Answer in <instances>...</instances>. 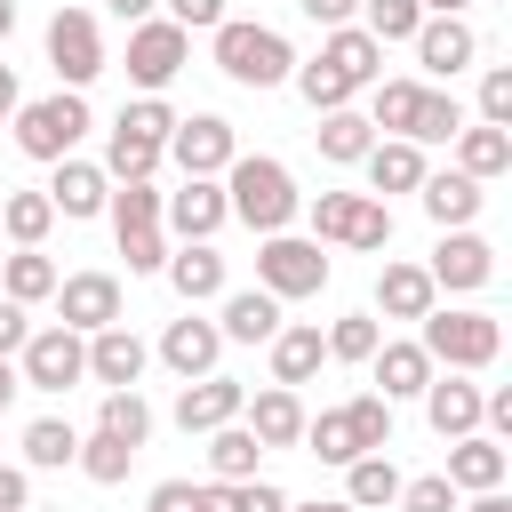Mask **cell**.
Listing matches in <instances>:
<instances>
[{
    "mask_svg": "<svg viewBox=\"0 0 512 512\" xmlns=\"http://www.w3.org/2000/svg\"><path fill=\"white\" fill-rule=\"evenodd\" d=\"M224 208H232L248 232H288L296 208H304V192H296L288 160H272V152H232V168H224Z\"/></svg>",
    "mask_w": 512,
    "mask_h": 512,
    "instance_id": "6da1fadb",
    "label": "cell"
},
{
    "mask_svg": "<svg viewBox=\"0 0 512 512\" xmlns=\"http://www.w3.org/2000/svg\"><path fill=\"white\" fill-rule=\"evenodd\" d=\"M416 328H424L416 344H424V360H432V368H464V376H472V368H488V360L504 352V320H496V312L432 304V312H424Z\"/></svg>",
    "mask_w": 512,
    "mask_h": 512,
    "instance_id": "7a4b0ae2",
    "label": "cell"
},
{
    "mask_svg": "<svg viewBox=\"0 0 512 512\" xmlns=\"http://www.w3.org/2000/svg\"><path fill=\"white\" fill-rule=\"evenodd\" d=\"M216 72L240 80V88H280V80L296 72V48H288L272 24H240V16H224V24H216Z\"/></svg>",
    "mask_w": 512,
    "mask_h": 512,
    "instance_id": "3957f363",
    "label": "cell"
},
{
    "mask_svg": "<svg viewBox=\"0 0 512 512\" xmlns=\"http://www.w3.org/2000/svg\"><path fill=\"white\" fill-rule=\"evenodd\" d=\"M80 136H88V96L80 88H56V96L16 104V152L24 160H72Z\"/></svg>",
    "mask_w": 512,
    "mask_h": 512,
    "instance_id": "277c9868",
    "label": "cell"
},
{
    "mask_svg": "<svg viewBox=\"0 0 512 512\" xmlns=\"http://www.w3.org/2000/svg\"><path fill=\"white\" fill-rule=\"evenodd\" d=\"M256 288H264V296H280V304L320 296V288H328V256H320V240L264 232V240H256Z\"/></svg>",
    "mask_w": 512,
    "mask_h": 512,
    "instance_id": "5b68a950",
    "label": "cell"
},
{
    "mask_svg": "<svg viewBox=\"0 0 512 512\" xmlns=\"http://www.w3.org/2000/svg\"><path fill=\"white\" fill-rule=\"evenodd\" d=\"M312 240L336 248H392V208L376 192H320L312 200Z\"/></svg>",
    "mask_w": 512,
    "mask_h": 512,
    "instance_id": "8992f818",
    "label": "cell"
},
{
    "mask_svg": "<svg viewBox=\"0 0 512 512\" xmlns=\"http://www.w3.org/2000/svg\"><path fill=\"white\" fill-rule=\"evenodd\" d=\"M16 376L32 384V392H72L80 376H88V336L80 328H32L24 344H16Z\"/></svg>",
    "mask_w": 512,
    "mask_h": 512,
    "instance_id": "52a82bcc",
    "label": "cell"
},
{
    "mask_svg": "<svg viewBox=\"0 0 512 512\" xmlns=\"http://www.w3.org/2000/svg\"><path fill=\"white\" fill-rule=\"evenodd\" d=\"M184 56H192V32H184V24H168V16L128 24V80H136L144 96H160V88L184 72Z\"/></svg>",
    "mask_w": 512,
    "mask_h": 512,
    "instance_id": "ba28073f",
    "label": "cell"
},
{
    "mask_svg": "<svg viewBox=\"0 0 512 512\" xmlns=\"http://www.w3.org/2000/svg\"><path fill=\"white\" fill-rule=\"evenodd\" d=\"M48 64H56V88H88L104 72V32L88 8H56L48 16Z\"/></svg>",
    "mask_w": 512,
    "mask_h": 512,
    "instance_id": "9c48e42d",
    "label": "cell"
},
{
    "mask_svg": "<svg viewBox=\"0 0 512 512\" xmlns=\"http://www.w3.org/2000/svg\"><path fill=\"white\" fill-rule=\"evenodd\" d=\"M168 152H176V168H184V176H224V168H232V152H240V136H232V120H224V112H192V120H176V128H168Z\"/></svg>",
    "mask_w": 512,
    "mask_h": 512,
    "instance_id": "30bf717a",
    "label": "cell"
},
{
    "mask_svg": "<svg viewBox=\"0 0 512 512\" xmlns=\"http://www.w3.org/2000/svg\"><path fill=\"white\" fill-rule=\"evenodd\" d=\"M224 176H184V192H160V224L176 240H216L224 232Z\"/></svg>",
    "mask_w": 512,
    "mask_h": 512,
    "instance_id": "8fae6325",
    "label": "cell"
},
{
    "mask_svg": "<svg viewBox=\"0 0 512 512\" xmlns=\"http://www.w3.org/2000/svg\"><path fill=\"white\" fill-rule=\"evenodd\" d=\"M56 320L80 328V336L112 328V320H120V280H112V272H72V280H56Z\"/></svg>",
    "mask_w": 512,
    "mask_h": 512,
    "instance_id": "7c38bea8",
    "label": "cell"
},
{
    "mask_svg": "<svg viewBox=\"0 0 512 512\" xmlns=\"http://www.w3.org/2000/svg\"><path fill=\"white\" fill-rule=\"evenodd\" d=\"M424 272H432V288H488V280H496V248L456 224V232H440V248H432Z\"/></svg>",
    "mask_w": 512,
    "mask_h": 512,
    "instance_id": "4fadbf2b",
    "label": "cell"
},
{
    "mask_svg": "<svg viewBox=\"0 0 512 512\" xmlns=\"http://www.w3.org/2000/svg\"><path fill=\"white\" fill-rule=\"evenodd\" d=\"M160 360L192 384V376H208V368L224 360V328H216V320H200V312L184 304V320H168V336H160Z\"/></svg>",
    "mask_w": 512,
    "mask_h": 512,
    "instance_id": "5bb4252c",
    "label": "cell"
},
{
    "mask_svg": "<svg viewBox=\"0 0 512 512\" xmlns=\"http://www.w3.org/2000/svg\"><path fill=\"white\" fill-rule=\"evenodd\" d=\"M504 472H512L504 440H488V432H456V440H448V488H456V496L504 488Z\"/></svg>",
    "mask_w": 512,
    "mask_h": 512,
    "instance_id": "9a60e30c",
    "label": "cell"
},
{
    "mask_svg": "<svg viewBox=\"0 0 512 512\" xmlns=\"http://www.w3.org/2000/svg\"><path fill=\"white\" fill-rule=\"evenodd\" d=\"M472 56H480V40H472L464 16H424V24H416V64H424L432 80H456Z\"/></svg>",
    "mask_w": 512,
    "mask_h": 512,
    "instance_id": "2e32d148",
    "label": "cell"
},
{
    "mask_svg": "<svg viewBox=\"0 0 512 512\" xmlns=\"http://www.w3.org/2000/svg\"><path fill=\"white\" fill-rule=\"evenodd\" d=\"M416 200H424V216L440 224V232H456V224H472L480 216V176H464V168H424V184H416Z\"/></svg>",
    "mask_w": 512,
    "mask_h": 512,
    "instance_id": "e0dca14e",
    "label": "cell"
},
{
    "mask_svg": "<svg viewBox=\"0 0 512 512\" xmlns=\"http://www.w3.org/2000/svg\"><path fill=\"white\" fill-rule=\"evenodd\" d=\"M240 400H248V384H232V376H192L184 392H176V424L184 432H216V424H232L240 416Z\"/></svg>",
    "mask_w": 512,
    "mask_h": 512,
    "instance_id": "ac0fdd59",
    "label": "cell"
},
{
    "mask_svg": "<svg viewBox=\"0 0 512 512\" xmlns=\"http://www.w3.org/2000/svg\"><path fill=\"white\" fill-rule=\"evenodd\" d=\"M240 424H248L264 448H296V440H304V400H296V384H264L256 400H240Z\"/></svg>",
    "mask_w": 512,
    "mask_h": 512,
    "instance_id": "d6986e66",
    "label": "cell"
},
{
    "mask_svg": "<svg viewBox=\"0 0 512 512\" xmlns=\"http://www.w3.org/2000/svg\"><path fill=\"white\" fill-rule=\"evenodd\" d=\"M144 360H152V352H144V336H136L128 320H112V328H96V336H88V376H96L104 392H112V384H136V376H144Z\"/></svg>",
    "mask_w": 512,
    "mask_h": 512,
    "instance_id": "ffe728a7",
    "label": "cell"
},
{
    "mask_svg": "<svg viewBox=\"0 0 512 512\" xmlns=\"http://www.w3.org/2000/svg\"><path fill=\"white\" fill-rule=\"evenodd\" d=\"M424 416H432V432L440 440H456V432H480V384H464V368H432V384H424Z\"/></svg>",
    "mask_w": 512,
    "mask_h": 512,
    "instance_id": "44dd1931",
    "label": "cell"
},
{
    "mask_svg": "<svg viewBox=\"0 0 512 512\" xmlns=\"http://www.w3.org/2000/svg\"><path fill=\"white\" fill-rule=\"evenodd\" d=\"M360 168H368V192H376V200H384V192H416V184H424V144L376 136V144L360 152Z\"/></svg>",
    "mask_w": 512,
    "mask_h": 512,
    "instance_id": "7402d4cb",
    "label": "cell"
},
{
    "mask_svg": "<svg viewBox=\"0 0 512 512\" xmlns=\"http://www.w3.org/2000/svg\"><path fill=\"white\" fill-rule=\"evenodd\" d=\"M48 168H56V184H48V208H56V216H104L112 176H104L96 160H48Z\"/></svg>",
    "mask_w": 512,
    "mask_h": 512,
    "instance_id": "603a6c76",
    "label": "cell"
},
{
    "mask_svg": "<svg viewBox=\"0 0 512 512\" xmlns=\"http://www.w3.org/2000/svg\"><path fill=\"white\" fill-rule=\"evenodd\" d=\"M168 288L184 296V304H208V296H224V256L208 248V240H184V248H168Z\"/></svg>",
    "mask_w": 512,
    "mask_h": 512,
    "instance_id": "cb8c5ba5",
    "label": "cell"
},
{
    "mask_svg": "<svg viewBox=\"0 0 512 512\" xmlns=\"http://www.w3.org/2000/svg\"><path fill=\"white\" fill-rule=\"evenodd\" d=\"M432 304H440V288H432L424 264H384V272H376V312H384V320H424Z\"/></svg>",
    "mask_w": 512,
    "mask_h": 512,
    "instance_id": "d4e9b609",
    "label": "cell"
},
{
    "mask_svg": "<svg viewBox=\"0 0 512 512\" xmlns=\"http://www.w3.org/2000/svg\"><path fill=\"white\" fill-rule=\"evenodd\" d=\"M320 360H328V344H320L312 320H296V328L280 320V328H272V384H312Z\"/></svg>",
    "mask_w": 512,
    "mask_h": 512,
    "instance_id": "484cf974",
    "label": "cell"
},
{
    "mask_svg": "<svg viewBox=\"0 0 512 512\" xmlns=\"http://www.w3.org/2000/svg\"><path fill=\"white\" fill-rule=\"evenodd\" d=\"M320 64H336L352 88H376V80H384V48H376L360 24H336V32L320 40Z\"/></svg>",
    "mask_w": 512,
    "mask_h": 512,
    "instance_id": "4316f807",
    "label": "cell"
},
{
    "mask_svg": "<svg viewBox=\"0 0 512 512\" xmlns=\"http://www.w3.org/2000/svg\"><path fill=\"white\" fill-rule=\"evenodd\" d=\"M216 328H224V344H272V328H280V296H264V288H232Z\"/></svg>",
    "mask_w": 512,
    "mask_h": 512,
    "instance_id": "83f0119b",
    "label": "cell"
},
{
    "mask_svg": "<svg viewBox=\"0 0 512 512\" xmlns=\"http://www.w3.org/2000/svg\"><path fill=\"white\" fill-rule=\"evenodd\" d=\"M368 368H376L384 400H416V392L432 384V360H424V344H376V352H368Z\"/></svg>",
    "mask_w": 512,
    "mask_h": 512,
    "instance_id": "f1b7e54d",
    "label": "cell"
},
{
    "mask_svg": "<svg viewBox=\"0 0 512 512\" xmlns=\"http://www.w3.org/2000/svg\"><path fill=\"white\" fill-rule=\"evenodd\" d=\"M456 168L480 176V184L504 176V168H512V128H488V120L472 128V120H464V128H456Z\"/></svg>",
    "mask_w": 512,
    "mask_h": 512,
    "instance_id": "f546056e",
    "label": "cell"
},
{
    "mask_svg": "<svg viewBox=\"0 0 512 512\" xmlns=\"http://www.w3.org/2000/svg\"><path fill=\"white\" fill-rule=\"evenodd\" d=\"M392 496H400V472H392V456H384V448L344 464V504H352V512H384Z\"/></svg>",
    "mask_w": 512,
    "mask_h": 512,
    "instance_id": "4dcf8cb0",
    "label": "cell"
},
{
    "mask_svg": "<svg viewBox=\"0 0 512 512\" xmlns=\"http://www.w3.org/2000/svg\"><path fill=\"white\" fill-rule=\"evenodd\" d=\"M312 144H320V160H360L368 144H376V128H368V112H352V104H336V112H320V128H312Z\"/></svg>",
    "mask_w": 512,
    "mask_h": 512,
    "instance_id": "1f68e13d",
    "label": "cell"
},
{
    "mask_svg": "<svg viewBox=\"0 0 512 512\" xmlns=\"http://www.w3.org/2000/svg\"><path fill=\"white\" fill-rule=\"evenodd\" d=\"M160 160H168V144H160V136H136L128 120H112V136H104V176H120V184H128V176H152Z\"/></svg>",
    "mask_w": 512,
    "mask_h": 512,
    "instance_id": "d6a6232c",
    "label": "cell"
},
{
    "mask_svg": "<svg viewBox=\"0 0 512 512\" xmlns=\"http://www.w3.org/2000/svg\"><path fill=\"white\" fill-rule=\"evenodd\" d=\"M256 456H264V440H256L240 416L208 432V472H216V480H256Z\"/></svg>",
    "mask_w": 512,
    "mask_h": 512,
    "instance_id": "836d02e7",
    "label": "cell"
},
{
    "mask_svg": "<svg viewBox=\"0 0 512 512\" xmlns=\"http://www.w3.org/2000/svg\"><path fill=\"white\" fill-rule=\"evenodd\" d=\"M192 512H288V496L272 480H200Z\"/></svg>",
    "mask_w": 512,
    "mask_h": 512,
    "instance_id": "e575fe53",
    "label": "cell"
},
{
    "mask_svg": "<svg viewBox=\"0 0 512 512\" xmlns=\"http://www.w3.org/2000/svg\"><path fill=\"white\" fill-rule=\"evenodd\" d=\"M56 280H64V272H56L40 248H16V256L0 264V296H16V304H48V296H56Z\"/></svg>",
    "mask_w": 512,
    "mask_h": 512,
    "instance_id": "d590c367",
    "label": "cell"
},
{
    "mask_svg": "<svg viewBox=\"0 0 512 512\" xmlns=\"http://www.w3.org/2000/svg\"><path fill=\"white\" fill-rule=\"evenodd\" d=\"M96 432H112V440L144 448V440H152V408H144V392H136V384H112V392H104V408H96Z\"/></svg>",
    "mask_w": 512,
    "mask_h": 512,
    "instance_id": "8d00e7d4",
    "label": "cell"
},
{
    "mask_svg": "<svg viewBox=\"0 0 512 512\" xmlns=\"http://www.w3.org/2000/svg\"><path fill=\"white\" fill-rule=\"evenodd\" d=\"M72 456H80V432H72L64 416H32V424H24V464H32V472H64Z\"/></svg>",
    "mask_w": 512,
    "mask_h": 512,
    "instance_id": "74e56055",
    "label": "cell"
},
{
    "mask_svg": "<svg viewBox=\"0 0 512 512\" xmlns=\"http://www.w3.org/2000/svg\"><path fill=\"white\" fill-rule=\"evenodd\" d=\"M48 224H56L48 192H0V232H8L16 248H40V240H48Z\"/></svg>",
    "mask_w": 512,
    "mask_h": 512,
    "instance_id": "f35d334b",
    "label": "cell"
},
{
    "mask_svg": "<svg viewBox=\"0 0 512 512\" xmlns=\"http://www.w3.org/2000/svg\"><path fill=\"white\" fill-rule=\"evenodd\" d=\"M456 128H464V104L448 88H424L416 96V120H408V144H456Z\"/></svg>",
    "mask_w": 512,
    "mask_h": 512,
    "instance_id": "ab89813d",
    "label": "cell"
},
{
    "mask_svg": "<svg viewBox=\"0 0 512 512\" xmlns=\"http://www.w3.org/2000/svg\"><path fill=\"white\" fill-rule=\"evenodd\" d=\"M416 96H424V80H376V96H368V128H384V136H408V120H416Z\"/></svg>",
    "mask_w": 512,
    "mask_h": 512,
    "instance_id": "60d3db41",
    "label": "cell"
},
{
    "mask_svg": "<svg viewBox=\"0 0 512 512\" xmlns=\"http://www.w3.org/2000/svg\"><path fill=\"white\" fill-rule=\"evenodd\" d=\"M72 464H80L96 488H120V480H128V464H136V448H128V440H112V432H88Z\"/></svg>",
    "mask_w": 512,
    "mask_h": 512,
    "instance_id": "b9f144b4",
    "label": "cell"
},
{
    "mask_svg": "<svg viewBox=\"0 0 512 512\" xmlns=\"http://www.w3.org/2000/svg\"><path fill=\"white\" fill-rule=\"evenodd\" d=\"M288 80H296V96H304L312 112H336V104H352V96H360V88H352L336 64H320V56H312V64H296Z\"/></svg>",
    "mask_w": 512,
    "mask_h": 512,
    "instance_id": "7bdbcfd3",
    "label": "cell"
},
{
    "mask_svg": "<svg viewBox=\"0 0 512 512\" xmlns=\"http://www.w3.org/2000/svg\"><path fill=\"white\" fill-rule=\"evenodd\" d=\"M360 16H368L360 32H368L376 48H392V40H416V24H424V8H416V0H360Z\"/></svg>",
    "mask_w": 512,
    "mask_h": 512,
    "instance_id": "ee69618b",
    "label": "cell"
},
{
    "mask_svg": "<svg viewBox=\"0 0 512 512\" xmlns=\"http://www.w3.org/2000/svg\"><path fill=\"white\" fill-rule=\"evenodd\" d=\"M320 344H328V360H360V368H368V352L384 344V328H376V312H344Z\"/></svg>",
    "mask_w": 512,
    "mask_h": 512,
    "instance_id": "f6af8a7d",
    "label": "cell"
},
{
    "mask_svg": "<svg viewBox=\"0 0 512 512\" xmlns=\"http://www.w3.org/2000/svg\"><path fill=\"white\" fill-rule=\"evenodd\" d=\"M104 208H112V232H136V224H160V192H152V176H128V184H120V192H112Z\"/></svg>",
    "mask_w": 512,
    "mask_h": 512,
    "instance_id": "bcb514c9",
    "label": "cell"
},
{
    "mask_svg": "<svg viewBox=\"0 0 512 512\" xmlns=\"http://www.w3.org/2000/svg\"><path fill=\"white\" fill-rule=\"evenodd\" d=\"M392 504L400 512H456V488H448V472H424V480H400Z\"/></svg>",
    "mask_w": 512,
    "mask_h": 512,
    "instance_id": "7dc6e473",
    "label": "cell"
},
{
    "mask_svg": "<svg viewBox=\"0 0 512 512\" xmlns=\"http://www.w3.org/2000/svg\"><path fill=\"white\" fill-rule=\"evenodd\" d=\"M480 120H488V128H512V72H504V64L480 72Z\"/></svg>",
    "mask_w": 512,
    "mask_h": 512,
    "instance_id": "c3c4849f",
    "label": "cell"
},
{
    "mask_svg": "<svg viewBox=\"0 0 512 512\" xmlns=\"http://www.w3.org/2000/svg\"><path fill=\"white\" fill-rule=\"evenodd\" d=\"M120 256H128V272H160V264H168V240H160V224H136V232H120Z\"/></svg>",
    "mask_w": 512,
    "mask_h": 512,
    "instance_id": "681fc988",
    "label": "cell"
},
{
    "mask_svg": "<svg viewBox=\"0 0 512 512\" xmlns=\"http://www.w3.org/2000/svg\"><path fill=\"white\" fill-rule=\"evenodd\" d=\"M120 120H128V128H136V136H160V144H168V128H176V112H168V104H160V96H136V104H128V112H120Z\"/></svg>",
    "mask_w": 512,
    "mask_h": 512,
    "instance_id": "f907efd6",
    "label": "cell"
},
{
    "mask_svg": "<svg viewBox=\"0 0 512 512\" xmlns=\"http://www.w3.org/2000/svg\"><path fill=\"white\" fill-rule=\"evenodd\" d=\"M168 24H184V32H216V24H224V0H168Z\"/></svg>",
    "mask_w": 512,
    "mask_h": 512,
    "instance_id": "816d5d0a",
    "label": "cell"
},
{
    "mask_svg": "<svg viewBox=\"0 0 512 512\" xmlns=\"http://www.w3.org/2000/svg\"><path fill=\"white\" fill-rule=\"evenodd\" d=\"M296 8H304L320 32H336V24H352V16H360V0H296Z\"/></svg>",
    "mask_w": 512,
    "mask_h": 512,
    "instance_id": "f5cc1de1",
    "label": "cell"
},
{
    "mask_svg": "<svg viewBox=\"0 0 512 512\" xmlns=\"http://www.w3.org/2000/svg\"><path fill=\"white\" fill-rule=\"evenodd\" d=\"M192 504H200L192 480H160V488H152V512H192Z\"/></svg>",
    "mask_w": 512,
    "mask_h": 512,
    "instance_id": "db71d44e",
    "label": "cell"
},
{
    "mask_svg": "<svg viewBox=\"0 0 512 512\" xmlns=\"http://www.w3.org/2000/svg\"><path fill=\"white\" fill-rule=\"evenodd\" d=\"M24 336H32V320H24V304H16V296H0V352H16Z\"/></svg>",
    "mask_w": 512,
    "mask_h": 512,
    "instance_id": "11a10c76",
    "label": "cell"
},
{
    "mask_svg": "<svg viewBox=\"0 0 512 512\" xmlns=\"http://www.w3.org/2000/svg\"><path fill=\"white\" fill-rule=\"evenodd\" d=\"M24 496H32V480L16 464H0V512H24Z\"/></svg>",
    "mask_w": 512,
    "mask_h": 512,
    "instance_id": "9f6ffc18",
    "label": "cell"
},
{
    "mask_svg": "<svg viewBox=\"0 0 512 512\" xmlns=\"http://www.w3.org/2000/svg\"><path fill=\"white\" fill-rule=\"evenodd\" d=\"M104 8H112V16H120V24H144V16H152V8H160V0H104Z\"/></svg>",
    "mask_w": 512,
    "mask_h": 512,
    "instance_id": "6f0895ef",
    "label": "cell"
},
{
    "mask_svg": "<svg viewBox=\"0 0 512 512\" xmlns=\"http://www.w3.org/2000/svg\"><path fill=\"white\" fill-rule=\"evenodd\" d=\"M16 104H24V96H16V72L0 64V120H16Z\"/></svg>",
    "mask_w": 512,
    "mask_h": 512,
    "instance_id": "680465c9",
    "label": "cell"
},
{
    "mask_svg": "<svg viewBox=\"0 0 512 512\" xmlns=\"http://www.w3.org/2000/svg\"><path fill=\"white\" fill-rule=\"evenodd\" d=\"M16 392H24V376H16V360H8V352H0V408H8V400H16Z\"/></svg>",
    "mask_w": 512,
    "mask_h": 512,
    "instance_id": "91938a15",
    "label": "cell"
},
{
    "mask_svg": "<svg viewBox=\"0 0 512 512\" xmlns=\"http://www.w3.org/2000/svg\"><path fill=\"white\" fill-rule=\"evenodd\" d=\"M464 512H512V504H504V488H480V496H472Z\"/></svg>",
    "mask_w": 512,
    "mask_h": 512,
    "instance_id": "94428289",
    "label": "cell"
},
{
    "mask_svg": "<svg viewBox=\"0 0 512 512\" xmlns=\"http://www.w3.org/2000/svg\"><path fill=\"white\" fill-rule=\"evenodd\" d=\"M424 16H464V0H416Z\"/></svg>",
    "mask_w": 512,
    "mask_h": 512,
    "instance_id": "6125c7cd",
    "label": "cell"
},
{
    "mask_svg": "<svg viewBox=\"0 0 512 512\" xmlns=\"http://www.w3.org/2000/svg\"><path fill=\"white\" fill-rule=\"evenodd\" d=\"M8 32H16V0H0V40H8Z\"/></svg>",
    "mask_w": 512,
    "mask_h": 512,
    "instance_id": "be15d7a7",
    "label": "cell"
},
{
    "mask_svg": "<svg viewBox=\"0 0 512 512\" xmlns=\"http://www.w3.org/2000/svg\"><path fill=\"white\" fill-rule=\"evenodd\" d=\"M288 512H352V504H344V496H336V504H288Z\"/></svg>",
    "mask_w": 512,
    "mask_h": 512,
    "instance_id": "e7e4bbea",
    "label": "cell"
}]
</instances>
